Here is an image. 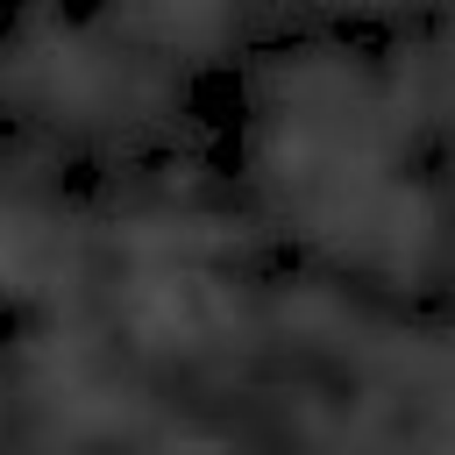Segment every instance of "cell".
<instances>
[{
    "mask_svg": "<svg viewBox=\"0 0 455 455\" xmlns=\"http://www.w3.org/2000/svg\"><path fill=\"white\" fill-rule=\"evenodd\" d=\"M50 263H57V235L28 213H0V284L28 291L50 277Z\"/></svg>",
    "mask_w": 455,
    "mask_h": 455,
    "instance_id": "1",
    "label": "cell"
}]
</instances>
